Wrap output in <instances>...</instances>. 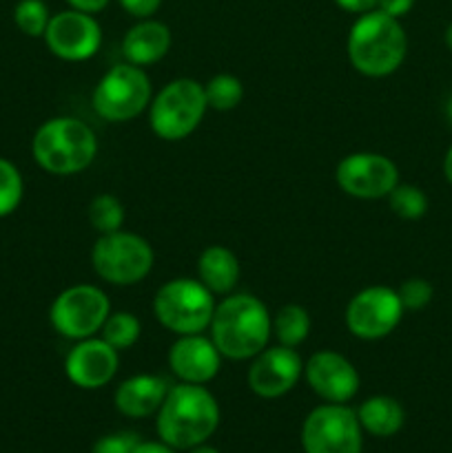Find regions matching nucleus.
<instances>
[{"mask_svg":"<svg viewBox=\"0 0 452 453\" xmlns=\"http://www.w3.org/2000/svg\"><path fill=\"white\" fill-rule=\"evenodd\" d=\"M208 332L222 357L229 361H248L269 348L273 317L269 308L248 292L226 295L215 305Z\"/></svg>","mask_w":452,"mask_h":453,"instance_id":"1","label":"nucleus"},{"mask_svg":"<svg viewBox=\"0 0 452 453\" xmlns=\"http://www.w3.org/2000/svg\"><path fill=\"white\" fill-rule=\"evenodd\" d=\"M220 425V405L204 385H171L158 410L160 441L173 449H193L204 445Z\"/></svg>","mask_w":452,"mask_h":453,"instance_id":"2","label":"nucleus"},{"mask_svg":"<svg viewBox=\"0 0 452 453\" xmlns=\"http://www.w3.org/2000/svg\"><path fill=\"white\" fill-rule=\"evenodd\" d=\"M346 51L357 73L366 78H386L406 60L408 35L399 18L372 9L353 22Z\"/></svg>","mask_w":452,"mask_h":453,"instance_id":"3","label":"nucleus"},{"mask_svg":"<svg viewBox=\"0 0 452 453\" xmlns=\"http://www.w3.org/2000/svg\"><path fill=\"white\" fill-rule=\"evenodd\" d=\"M31 155L49 175H78L96 159L97 137L82 119L60 115L40 124L31 137Z\"/></svg>","mask_w":452,"mask_h":453,"instance_id":"4","label":"nucleus"},{"mask_svg":"<svg viewBox=\"0 0 452 453\" xmlns=\"http://www.w3.org/2000/svg\"><path fill=\"white\" fill-rule=\"evenodd\" d=\"M207 111L202 82L193 78L171 80L149 104L151 131L164 142H180L202 124Z\"/></svg>","mask_w":452,"mask_h":453,"instance_id":"5","label":"nucleus"},{"mask_svg":"<svg viewBox=\"0 0 452 453\" xmlns=\"http://www.w3.org/2000/svg\"><path fill=\"white\" fill-rule=\"evenodd\" d=\"M213 292L199 279L177 277L160 286L153 299V314L160 326L175 336L202 334L215 312Z\"/></svg>","mask_w":452,"mask_h":453,"instance_id":"6","label":"nucleus"},{"mask_svg":"<svg viewBox=\"0 0 452 453\" xmlns=\"http://www.w3.org/2000/svg\"><path fill=\"white\" fill-rule=\"evenodd\" d=\"M155 252L144 237L127 230L97 234L91 248V265L97 277L111 286H136L153 270Z\"/></svg>","mask_w":452,"mask_h":453,"instance_id":"7","label":"nucleus"},{"mask_svg":"<svg viewBox=\"0 0 452 453\" xmlns=\"http://www.w3.org/2000/svg\"><path fill=\"white\" fill-rule=\"evenodd\" d=\"M153 100V87L142 66L131 62L113 65L93 88V111L111 124L131 122Z\"/></svg>","mask_w":452,"mask_h":453,"instance_id":"8","label":"nucleus"},{"mask_svg":"<svg viewBox=\"0 0 452 453\" xmlns=\"http://www.w3.org/2000/svg\"><path fill=\"white\" fill-rule=\"evenodd\" d=\"M109 314L111 301L106 292L91 283H78L62 290L53 299L49 308V323L65 339L82 341L100 334Z\"/></svg>","mask_w":452,"mask_h":453,"instance_id":"9","label":"nucleus"},{"mask_svg":"<svg viewBox=\"0 0 452 453\" xmlns=\"http://www.w3.org/2000/svg\"><path fill=\"white\" fill-rule=\"evenodd\" d=\"M306 453H362L363 429L357 411L341 403L315 407L301 427Z\"/></svg>","mask_w":452,"mask_h":453,"instance_id":"10","label":"nucleus"},{"mask_svg":"<svg viewBox=\"0 0 452 453\" xmlns=\"http://www.w3.org/2000/svg\"><path fill=\"white\" fill-rule=\"evenodd\" d=\"M403 305L394 288L370 286L359 290L346 305L344 321L350 334L362 341H381L397 330Z\"/></svg>","mask_w":452,"mask_h":453,"instance_id":"11","label":"nucleus"},{"mask_svg":"<svg viewBox=\"0 0 452 453\" xmlns=\"http://www.w3.org/2000/svg\"><path fill=\"white\" fill-rule=\"evenodd\" d=\"M43 40L49 51L60 60L84 62L100 51L102 27L93 13L65 9L53 13Z\"/></svg>","mask_w":452,"mask_h":453,"instance_id":"12","label":"nucleus"},{"mask_svg":"<svg viewBox=\"0 0 452 453\" xmlns=\"http://www.w3.org/2000/svg\"><path fill=\"white\" fill-rule=\"evenodd\" d=\"M337 186L355 199H386L399 184V168L381 153H350L337 164Z\"/></svg>","mask_w":452,"mask_h":453,"instance_id":"13","label":"nucleus"},{"mask_svg":"<svg viewBox=\"0 0 452 453\" xmlns=\"http://www.w3.org/2000/svg\"><path fill=\"white\" fill-rule=\"evenodd\" d=\"M301 376H304V361L297 349L277 343L253 357L246 379L255 396L273 401L291 392Z\"/></svg>","mask_w":452,"mask_h":453,"instance_id":"14","label":"nucleus"},{"mask_svg":"<svg viewBox=\"0 0 452 453\" xmlns=\"http://www.w3.org/2000/svg\"><path fill=\"white\" fill-rule=\"evenodd\" d=\"M304 379L308 388L326 403L346 405L359 392V372L344 354L335 349H319L304 363Z\"/></svg>","mask_w":452,"mask_h":453,"instance_id":"15","label":"nucleus"},{"mask_svg":"<svg viewBox=\"0 0 452 453\" xmlns=\"http://www.w3.org/2000/svg\"><path fill=\"white\" fill-rule=\"evenodd\" d=\"M120 370V352L100 336L75 341L65 358V374L75 388L100 389L115 379Z\"/></svg>","mask_w":452,"mask_h":453,"instance_id":"16","label":"nucleus"},{"mask_svg":"<svg viewBox=\"0 0 452 453\" xmlns=\"http://www.w3.org/2000/svg\"><path fill=\"white\" fill-rule=\"evenodd\" d=\"M167 361L180 383L207 385L220 374L224 357L215 348L211 336L202 332V334L177 336L168 348Z\"/></svg>","mask_w":452,"mask_h":453,"instance_id":"17","label":"nucleus"},{"mask_svg":"<svg viewBox=\"0 0 452 453\" xmlns=\"http://www.w3.org/2000/svg\"><path fill=\"white\" fill-rule=\"evenodd\" d=\"M168 380L158 374H137L131 379L122 380L115 389V410L127 418H149L158 414L167 398Z\"/></svg>","mask_w":452,"mask_h":453,"instance_id":"18","label":"nucleus"},{"mask_svg":"<svg viewBox=\"0 0 452 453\" xmlns=\"http://www.w3.org/2000/svg\"><path fill=\"white\" fill-rule=\"evenodd\" d=\"M171 29L164 22L153 20V18L137 20L122 38L124 62H131V65L144 69V66L162 60L171 49Z\"/></svg>","mask_w":452,"mask_h":453,"instance_id":"19","label":"nucleus"},{"mask_svg":"<svg viewBox=\"0 0 452 453\" xmlns=\"http://www.w3.org/2000/svg\"><path fill=\"white\" fill-rule=\"evenodd\" d=\"M242 277V265L233 250L226 246L204 248L198 259V279L213 295H233Z\"/></svg>","mask_w":452,"mask_h":453,"instance_id":"20","label":"nucleus"},{"mask_svg":"<svg viewBox=\"0 0 452 453\" xmlns=\"http://www.w3.org/2000/svg\"><path fill=\"white\" fill-rule=\"evenodd\" d=\"M355 411H357L363 432L377 438L394 436L406 423V411H403L401 403L393 396H386V394L366 398Z\"/></svg>","mask_w":452,"mask_h":453,"instance_id":"21","label":"nucleus"},{"mask_svg":"<svg viewBox=\"0 0 452 453\" xmlns=\"http://www.w3.org/2000/svg\"><path fill=\"white\" fill-rule=\"evenodd\" d=\"M310 314L304 305L288 303L275 312L273 317V336L277 339L279 345L286 348H300L310 334Z\"/></svg>","mask_w":452,"mask_h":453,"instance_id":"22","label":"nucleus"},{"mask_svg":"<svg viewBox=\"0 0 452 453\" xmlns=\"http://www.w3.org/2000/svg\"><path fill=\"white\" fill-rule=\"evenodd\" d=\"M142 334V323L136 314L131 312H111L106 317L105 326L100 330V339L106 341L113 349L124 352V349H131L133 345L140 341Z\"/></svg>","mask_w":452,"mask_h":453,"instance_id":"23","label":"nucleus"},{"mask_svg":"<svg viewBox=\"0 0 452 453\" xmlns=\"http://www.w3.org/2000/svg\"><path fill=\"white\" fill-rule=\"evenodd\" d=\"M204 96H207L208 109L213 111H233L244 100V84L233 73H217L204 84Z\"/></svg>","mask_w":452,"mask_h":453,"instance_id":"24","label":"nucleus"},{"mask_svg":"<svg viewBox=\"0 0 452 453\" xmlns=\"http://www.w3.org/2000/svg\"><path fill=\"white\" fill-rule=\"evenodd\" d=\"M89 224L97 234H109L115 230H122L127 212H124L122 202L111 193H100L89 203Z\"/></svg>","mask_w":452,"mask_h":453,"instance_id":"25","label":"nucleus"},{"mask_svg":"<svg viewBox=\"0 0 452 453\" xmlns=\"http://www.w3.org/2000/svg\"><path fill=\"white\" fill-rule=\"evenodd\" d=\"M388 206L399 219H406V221H417L428 212V195L415 184H401L399 181L393 190H390L388 197Z\"/></svg>","mask_w":452,"mask_h":453,"instance_id":"26","label":"nucleus"},{"mask_svg":"<svg viewBox=\"0 0 452 453\" xmlns=\"http://www.w3.org/2000/svg\"><path fill=\"white\" fill-rule=\"evenodd\" d=\"M51 13L44 0H18L13 7V22L29 38H43Z\"/></svg>","mask_w":452,"mask_h":453,"instance_id":"27","label":"nucleus"},{"mask_svg":"<svg viewBox=\"0 0 452 453\" xmlns=\"http://www.w3.org/2000/svg\"><path fill=\"white\" fill-rule=\"evenodd\" d=\"M25 195V181L13 162L0 157V219L18 211Z\"/></svg>","mask_w":452,"mask_h":453,"instance_id":"28","label":"nucleus"},{"mask_svg":"<svg viewBox=\"0 0 452 453\" xmlns=\"http://www.w3.org/2000/svg\"><path fill=\"white\" fill-rule=\"evenodd\" d=\"M397 295L399 301H401L403 310H424L425 305L433 301L434 296V288L428 279H421V277H410L397 288Z\"/></svg>","mask_w":452,"mask_h":453,"instance_id":"29","label":"nucleus"},{"mask_svg":"<svg viewBox=\"0 0 452 453\" xmlns=\"http://www.w3.org/2000/svg\"><path fill=\"white\" fill-rule=\"evenodd\" d=\"M140 445V436L133 432H115L106 434L100 441H96L91 453H133Z\"/></svg>","mask_w":452,"mask_h":453,"instance_id":"30","label":"nucleus"},{"mask_svg":"<svg viewBox=\"0 0 452 453\" xmlns=\"http://www.w3.org/2000/svg\"><path fill=\"white\" fill-rule=\"evenodd\" d=\"M118 3L129 16L137 18V20H144V18H153V13L158 12L162 0H118Z\"/></svg>","mask_w":452,"mask_h":453,"instance_id":"31","label":"nucleus"},{"mask_svg":"<svg viewBox=\"0 0 452 453\" xmlns=\"http://www.w3.org/2000/svg\"><path fill=\"white\" fill-rule=\"evenodd\" d=\"M415 7V0H377V9L388 16L399 18L401 20L406 13H410V9Z\"/></svg>","mask_w":452,"mask_h":453,"instance_id":"32","label":"nucleus"},{"mask_svg":"<svg viewBox=\"0 0 452 453\" xmlns=\"http://www.w3.org/2000/svg\"><path fill=\"white\" fill-rule=\"evenodd\" d=\"M335 3L339 9L348 13H357V16L377 9V0H335Z\"/></svg>","mask_w":452,"mask_h":453,"instance_id":"33","label":"nucleus"},{"mask_svg":"<svg viewBox=\"0 0 452 453\" xmlns=\"http://www.w3.org/2000/svg\"><path fill=\"white\" fill-rule=\"evenodd\" d=\"M66 3H69L71 9H78V12H87L96 16L97 12H102L109 4V0H66Z\"/></svg>","mask_w":452,"mask_h":453,"instance_id":"34","label":"nucleus"},{"mask_svg":"<svg viewBox=\"0 0 452 453\" xmlns=\"http://www.w3.org/2000/svg\"><path fill=\"white\" fill-rule=\"evenodd\" d=\"M133 453H175L173 447H168L167 442H151V441H140V445L136 447Z\"/></svg>","mask_w":452,"mask_h":453,"instance_id":"35","label":"nucleus"},{"mask_svg":"<svg viewBox=\"0 0 452 453\" xmlns=\"http://www.w3.org/2000/svg\"><path fill=\"white\" fill-rule=\"evenodd\" d=\"M443 175H446L448 184L452 186V144H450V149H448L446 157H443Z\"/></svg>","mask_w":452,"mask_h":453,"instance_id":"36","label":"nucleus"},{"mask_svg":"<svg viewBox=\"0 0 452 453\" xmlns=\"http://www.w3.org/2000/svg\"><path fill=\"white\" fill-rule=\"evenodd\" d=\"M191 453H220L217 449H213V447H207V445H199V447H193Z\"/></svg>","mask_w":452,"mask_h":453,"instance_id":"37","label":"nucleus"},{"mask_svg":"<svg viewBox=\"0 0 452 453\" xmlns=\"http://www.w3.org/2000/svg\"><path fill=\"white\" fill-rule=\"evenodd\" d=\"M446 44H448V49L452 51V22L448 25V29H446Z\"/></svg>","mask_w":452,"mask_h":453,"instance_id":"38","label":"nucleus"},{"mask_svg":"<svg viewBox=\"0 0 452 453\" xmlns=\"http://www.w3.org/2000/svg\"><path fill=\"white\" fill-rule=\"evenodd\" d=\"M446 115H448V119H450V124H452V96L448 97V104H446Z\"/></svg>","mask_w":452,"mask_h":453,"instance_id":"39","label":"nucleus"}]
</instances>
